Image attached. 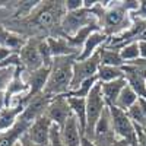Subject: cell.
<instances>
[{
    "instance_id": "obj_17",
    "label": "cell",
    "mask_w": 146,
    "mask_h": 146,
    "mask_svg": "<svg viewBox=\"0 0 146 146\" xmlns=\"http://www.w3.org/2000/svg\"><path fill=\"white\" fill-rule=\"evenodd\" d=\"M50 51L53 57H66V56H79V50L72 47L66 36H48L47 38Z\"/></svg>"
},
{
    "instance_id": "obj_8",
    "label": "cell",
    "mask_w": 146,
    "mask_h": 146,
    "mask_svg": "<svg viewBox=\"0 0 146 146\" xmlns=\"http://www.w3.org/2000/svg\"><path fill=\"white\" fill-rule=\"evenodd\" d=\"M45 115L51 120V123L58 126L60 129H63L67 123V120L73 115L72 110L67 101V95H57L53 96V100L47 108Z\"/></svg>"
},
{
    "instance_id": "obj_34",
    "label": "cell",
    "mask_w": 146,
    "mask_h": 146,
    "mask_svg": "<svg viewBox=\"0 0 146 146\" xmlns=\"http://www.w3.org/2000/svg\"><path fill=\"white\" fill-rule=\"evenodd\" d=\"M139 44V54L142 58H146V41H137Z\"/></svg>"
},
{
    "instance_id": "obj_28",
    "label": "cell",
    "mask_w": 146,
    "mask_h": 146,
    "mask_svg": "<svg viewBox=\"0 0 146 146\" xmlns=\"http://www.w3.org/2000/svg\"><path fill=\"white\" fill-rule=\"evenodd\" d=\"M50 146H64L62 139V129L56 124H53L50 131Z\"/></svg>"
},
{
    "instance_id": "obj_29",
    "label": "cell",
    "mask_w": 146,
    "mask_h": 146,
    "mask_svg": "<svg viewBox=\"0 0 146 146\" xmlns=\"http://www.w3.org/2000/svg\"><path fill=\"white\" fill-rule=\"evenodd\" d=\"M66 12H76L83 9V0H66L64 2Z\"/></svg>"
},
{
    "instance_id": "obj_33",
    "label": "cell",
    "mask_w": 146,
    "mask_h": 146,
    "mask_svg": "<svg viewBox=\"0 0 146 146\" xmlns=\"http://www.w3.org/2000/svg\"><path fill=\"white\" fill-rule=\"evenodd\" d=\"M127 64L137 66L139 69H142V70H145V72H146V58H142V57H139L137 60H135V62H131V63H127Z\"/></svg>"
},
{
    "instance_id": "obj_5",
    "label": "cell",
    "mask_w": 146,
    "mask_h": 146,
    "mask_svg": "<svg viewBox=\"0 0 146 146\" xmlns=\"http://www.w3.org/2000/svg\"><path fill=\"white\" fill-rule=\"evenodd\" d=\"M92 23H100L96 16L92 13L91 9H80L76 12H66V15L62 22V34L66 38L73 36L79 29L92 25Z\"/></svg>"
},
{
    "instance_id": "obj_18",
    "label": "cell",
    "mask_w": 146,
    "mask_h": 146,
    "mask_svg": "<svg viewBox=\"0 0 146 146\" xmlns=\"http://www.w3.org/2000/svg\"><path fill=\"white\" fill-rule=\"evenodd\" d=\"M62 139L64 146H82L83 133L80 131L78 120L73 115L67 120L66 126L62 129Z\"/></svg>"
},
{
    "instance_id": "obj_38",
    "label": "cell",
    "mask_w": 146,
    "mask_h": 146,
    "mask_svg": "<svg viewBox=\"0 0 146 146\" xmlns=\"http://www.w3.org/2000/svg\"><path fill=\"white\" fill-rule=\"evenodd\" d=\"M111 146H130V145H129V143H127L126 140H121V139H117V140H115V142H114V143H113Z\"/></svg>"
},
{
    "instance_id": "obj_35",
    "label": "cell",
    "mask_w": 146,
    "mask_h": 146,
    "mask_svg": "<svg viewBox=\"0 0 146 146\" xmlns=\"http://www.w3.org/2000/svg\"><path fill=\"white\" fill-rule=\"evenodd\" d=\"M19 146H36V145H34V143L27 137V135H25V136H23V137L19 140Z\"/></svg>"
},
{
    "instance_id": "obj_31",
    "label": "cell",
    "mask_w": 146,
    "mask_h": 146,
    "mask_svg": "<svg viewBox=\"0 0 146 146\" xmlns=\"http://www.w3.org/2000/svg\"><path fill=\"white\" fill-rule=\"evenodd\" d=\"M16 54V51H13L12 48L9 47H5V45H0V62H3V60L9 58L10 56Z\"/></svg>"
},
{
    "instance_id": "obj_4",
    "label": "cell",
    "mask_w": 146,
    "mask_h": 146,
    "mask_svg": "<svg viewBox=\"0 0 146 146\" xmlns=\"http://www.w3.org/2000/svg\"><path fill=\"white\" fill-rule=\"evenodd\" d=\"M110 115H111V124L113 130L115 133L117 139L126 140L130 146H137V131L136 126L133 124V121L129 118L127 113L123 110L114 107H108Z\"/></svg>"
},
{
    "instance_id": "obj_14",
    "label": "cell",
    "mask_w": 146,
    "mask_h": 146,
    "mask_svg": "<svg viewBox=\"0 0 146 146\" xmlns=\"http://www.w3.org/2000/svg\"><path fill=\"white\" fill-rule=\"evenodd\" d=\"M28 83L25 82V78H23V69L19 66L16 67V72L13 78H12L10 83L7 89L5 91V95H6V107H10L12 105V101L18 96H23L28 94Z\"/></svg>"
},
{
    "instance_id": "obj_32",
    "label": "cell",
    "mask_w": 146,
    "mask_h": 146,
    "mask_svg": "<svg viewBox=\"0 0 146 146\" xmlns=\"http://www.w3.org/2000/svg\"><path fill=\"white\" fill-rule=\"evenodd\" d=\"M137 131V146H146V129L136 127Z\"/></svg>"
},
{
    "instance_id": "obj_6",
    "label": "cell",
    "mask_w": 146,
    "mask_h": 146,
    "mask_svg": "<svg viewBox=\"0 0 146 146\" xmlns=\"http://www.w3.org/2000/svg\"><path fill=\"white\" fill-rule=\"evenodd\" d=\"M50 72H51V66H42L40 69H36L34 72H28V73L23 72V78H25V82L28 83V88H29L27 95L21 96L25 105H28V102L32 98L44 94L48 78H50Z\"/></svg>"
},
{
    "instance_id": "obj_26",
    "label": "cell",
    "mask_w": 146,
    "mask_h": 146,
    "mask_svg": "<svg viewBox=\"0 0 146 146\" xmlns=\"http://www.w3.org/2000/svg\"><path fill=\"white\" fill-rule=\"evenodd\" d=\"M126 113H127L129 118L133 121V124H135L136 127L146 129V117H145V114H143V111H142V108H140L139 101H137L135 105H133L131 108H129Z\"/></svg>"
},
{
    "instance_id": "obj_37",
    "label": "cell",
    "mask_w": 146,
    "mask_h": 146,
    "mask_svg": "<svg viewBox=\"0 0 146 146\" xmlns=\"http://www.w3.org/2000/svg\"><path fill=\"white\" fill-rule=\"evenodd\" d=\"M82 146H96L92 140H89L88 137H85L83 136V139H82Z\"/></svg>"
},
{
    "instance_id": "obj_19",
    "label": "cell",
    "mask_w": 146,
    "mask_h": 146,
    "mask_svg": "<svg viewBox=\"0 0 146 146\" xmlns=\"http://www.w3.org/2000/svg\"><path fill=\"white\" fill-rule=\"evenodd\" d=\"M67 101H69L73 117H75L79 123L80 131L85 133V129H86V98L67 96Z\"/></svg>"
},
{
    "instance_id": "obj_22",
    "label": "cell",
    "mask_w": 146,
    "mask_h": 146,
    "mask_svg": "<svg viewBox=\"0 0 146 146\" xmlns=\"http://www.w3.org/2000/svg\"><path fill=\"white\" fill-rule=\"evenodd\" d=\"M96 78H98L100 83L113 82V80L124 78V72H123V67H114V66H104V64H101L98 73H96Z\"/></svg>"
},
{
    "instance_id": "obj_21",
    "label": "cell",
    "mask_w": 146,
    "mask_h": 146,
    "mask_svg": "<svg viewBox=\"0 0 146 146\" xmlns=\"http://www.w3.org/2000/svg\"><path fill=\"white\" fill-rule=\"evenodd\" d=\"M98 54H100L101 64H104V66H114V67H123L124 66V62H123V58H121L118 50L102 47L98 51Z\"/></svg>"
},
{
    "instance_id": "obj_10",
    "label": "cell",
    "mask_w": 146,
    "mask_h": 146,
    "mask_svg": "<svg viewBox=\"0 0 146 146\" xmlns=\"http://www.w3.org/2000/svg\"><path fill=\"white\" fill-rule=\"evenodd\" d=\"M18 54L21 58V67L25 73L34 72L44 66L41 54L38 51V45H36V38H28L27 44L21 48Z\"/></svg>"
},
{
    "instance_id": "obj_25",
    "label": "cell",
    "mask_w": 146,
    "mask_h": 146,
    "mask_svg": "<svg viewBox=\"0 0 146 146\" xmlns=\"http://www.w3.org/2000/svg\"><path fill=\"white\" fill-rule=\"evenodd\" d=\"M118 51H120V56H121V58H123L124 64L135 62V60H137V58L140 57V54H139V44H137V41H133V42L126 44L124 47H121Z\"/></svg>"
},
{
    "instance_id": "obj_16",
    "label": "cell",
    "mask_w": 146,
    "mask_h": 146,
    "mask_svg": "<svg viewBox=\"0 0 146 146\" xmlns=\"http://www.w3.org/2000/svg\"><path fill=\"white\" fill-rule=\"evenodd\" d=\"M101 85V92L104 96V101L107 104V107H114L117 104V100L126 86H127V80L126 78H121L113 82H105V83H100Z\"/></svg>"
},
{
    "instance_id": "obj_13",
    "label": "cell",
    "mask_w": 146,
    "mask_h": 146,
    "mask_svg": "<svg viewBox=\"0 0 146 146\" xmlns=\"http://www.w3.org/2000/svg\"><path fill=\"white\" fill-rule=\"evenodd\" d=\"M25 107L27 105L23 104L21 96H18V98H15L12 101L10 107H6L0 111V133H5V131L10 130L18 123V120L22 115Z\"/></svg>"
},
{
    "instance_id": "obj_15",
    "label": "cell",
    "mask_w": 146,
    "mask_h": 146,
    "mask_svg": "<svg viewBox=\"0 0 146 146\" xmlns=\"http://www.w3.org/2000/svg\"><path fill=\"white\" fill-rule=\"evenodd\" d=\"M108 40H110V36L104 31H101V29L95 31L94 34L89 35V38L86 40V42L83 44L82 50H80V53L78 56V60H86V58L92 57L94 54L98 53L102 47L107 45Z\"/></svg>"
},
{
    "instance_id": "obj_1",
    "label": "cell",
    "mask_w": 146,
    "mask_h": 146,
    "mask_svg": "<svg viewBox=\"0 0 146 146\" xmlns=\"http://www.w3.org/2000/svg\"><path fill=\"white\" fill-rule=\"evenodd\" d=\"M78 60V56L54 57L51 63V72L48 78L44 94L48 96L67 95L72 86L73 79V64Z\"/></svg>"
},
{
    "instance_id": "obj_12",
    "label": "cell",
    "mask_w": 146,
    "mask_h": 146,
    "mask_svg": "<svg viewBox=\"0 0 146 146\" xmlns=\"http://www.w3.org/2000/svg\"><path fill=\"white\" fill-rule=\"evenodd\" d=\"M51 100H53L51 96H48L45 94H41L38 96H35V98H32L28 102V105L25 107V110H23V113L19 118H22L23 121H28L29 124H32L36 118L42 117L47 113V108H48V105H50Z\"/></svg>"
},
{
    "instance_id": "obj_20",
    "label": "cell",
    "mask_w": 146,
    "mask_h": 146,
    "mask_svg": "<svg viewBox=\"0 0 146 146\" xmlns=\"http://www.w3.org/2000/svg\"><path fill=\"white\" fill-rule=\"evenodd\" d=\"M100 29H101L100 23H92V25H88V27H85V28L79 29L75 35L70 36V38H67V40H69V42H70L72 47H75L76 50L80 51L82 47H83V44L86 42V40L89 38V35L94 34L95 31H100Z\"/></svg>"
},
{
    "instance_id": "obj_36",
    "label": "cell",
    "mask_w": 146,
    "mask_h": 146,
    "mask_svg": "<svg viewBox=\"0 0 146 146\" xmlns=\"http://www.w3.org/2000/svg\"><path fill=\"white\" fill-rule=\"evenodd\" d=\"M3 108H6V95L5 92H0V111Z\"/></svg>"
},
{
    "instance_id": "obj_39",
    "label": "cell",
    "mask_w": 146,
    "mask_h": 146,
    "mask_svg": "<svg viewBox=\"0 0 146 146\" xmlns=\"http://www.w3.org/2000/svg\"><path fill=\"white\" fill-rule=\"evenodd\" d=\"M139 104H140V108H142V111H143V114L146 117V101L142 100V98H139Z\"/></svg>"
},
{
    "instance_id": "obj_24",
    "label": "cell",
    "mask_w": 146,
    "mask_h": 146,
    "mask_svg": "<svg viewBox=\"0 0 146 146\" xmlns=\"http://www.w3.org/2000/svg\"><path fill=\"white\" fill-rule=\"evenodd\" d=\"M98 83V78H91L86 79L85 82H82L76 89H73L67 94V96H76V98H88V95L91 94V91L94 89V86Z\"/></svg>"
},
{
    "instance_id": "obj_3",
    "label": "cell",
    "mask_w": 146,
    "mask_h": 146,
    "mask_svg": "<svg viewBox=\"0 0 146 146\" xmlns=\"http://www.w3.org/2000/svg\"><path fill=\"white\" fill-rule=\"evenodd\" d=\"M105 108H107V104L104 101V96L101 92V85L98 82L86 98V129H85L83 136L88 137L89 140H92V137H94L95 126L98 123V120L101 118Z\"/></svg>"
},
{
    "instance_id": "obj_23",
    "label": "cell",
    "mask_w": 146,
    "mask_h": 146,
    "mask_svg": "<svg viewBox=\"0 0 146 146\" xmlns=\"http://www.w3.org/2000/svg\"><path fill=\"white\" fill-rule=\"evenodd\" d=\"M137 101H139V96H137L136 92L127 85V86H126L123 91H121V94H120V96H118V100H117L115 107L120 108V110H123V111H127V110L131 108Z\"/></svg>"
},
{
    "instance_id": "obj_30",
    "label": "cell",
    "mask_w": 146,
    "mask_h": 146,
    "mask_svg": "<svg viewBox=\"0 0 146 146\" xmlns=\"http://www.w3.org/2000/svg\"><path fill=\"white\" fill-rule=\"evenodd\" d=\"M131 16L136 19H140V21H146V0H140L137 10L135 13H131Z\"/></svg>"
},
{
    "instance_id": "obj_9",
    "label": "cell",
    "mask_w": 146,
    "mask_h": 146,
    "mask_svg": "<svg viewBox=\"0 0 146 146\" xmlns=\"http://www.w3.org/2000/svg\"><path fill=\"white\" fill-rule=\"evenodd\" d=\"M115 140H117V136H115V133L113 130L111 115H110V110L107 107L104 110L101 118L98 120V123H96V126H95L92 142L96 146H111Z\"/></svg>"
},
{
    "instance_id": "obj_11",
    "label": "cell",
    "mask_w": 146,
    "mask_h": 146,
    "mask_svg": "<svg viewBox=\"0 0 146 146\" xmlns=\"http://www.w3.org/2000/svg\"><path fill=\"white\" fill-rule=\"evenodd\" d=\"M53 123L45 114L40 118H36L29 126L27 131V137L36 146H50V131Z\"/></svg>"
},
{
    "instance_id": "obj_2",
    "label": "cell",
    "mask_w": 146,
    "mask_h": 146,
    "mask_svg": "<svg viewBox=\"0 0 146 146\" xmlns=\"http://www.w3.org/2000/svg\"><path fill=\"white\" fill-rule=\"evenodd\" d=\"M133 25L131 13L126 9L124 2H110L104 15L100 21L101 31H104L110 38L124 32Z\"/></svg>"
},
{
    "instance_id": "obj_7",
    "label": "cell",
    "mask_w": 146,
    "mask_h": 146,
    "mask_svg": "<svg viewBox=\"0 0 146 146\" xmlns=\"http://www.w3.org/2000/svg\"><path fill=\"white\" fill-rule=\"evenodd\" d=\"M100 66H101V60H100L98 53L94 54L89 58H86V60H76L75 64H73V79H72L70 91L76 89L86 79L95 78L98 70H100Z\"/></svg>"
},
{
    "instance_id": "obj_27",
    "label": "cell",
    "mask_w": 146,
    "mask_h": 146,
    "mask_svg": "<svg viewBox=\"0 0 146 146\" xmlns=\"http://www.w3.org/2000/svg\"><path fill=\"white\" fill-rule=\"evenodd\" d=\"M16 72V67H6L0 70V92H5Z\"/></svg>"
},
{
    "instance_id": "obj_40",
    "label": "cell",
    "mask_w": 146,
    "mask_h": 146,
    "mask_svg": "<svg viewBox=\"0 0 146 146\" xmlns=\"http://www.w3.org/2000/svg\"><path fill=\"white\" fill-rule=\"evenodd\" d=\"M15 146H19V142H18V143H16V145H15Z\"/></svg>"
}]
</instances>
